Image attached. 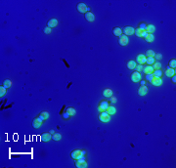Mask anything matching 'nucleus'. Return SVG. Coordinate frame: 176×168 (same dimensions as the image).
Segmentation results:
<instances>
[{
	"instance_id": "f257e3e1",
	"label": "nucleus",
	"mask_w": 176,
	"mask_h": 168,
	"mask_svg": "<svg viewBox=\"0 0 176 168\" xmlns=\"http://www.w3.org/2000/svg\"><path fill=\"white\" fill-rule=\"evenodd\" d=\"M84 154H85V152L84 151H80V150H75V151H74L73 152L70 153V156H71V157H73L74 159H75V160H77V159H79V158H81Z\"/></svg>"
},
{
	"instance_id": "f03ea898",
	"label": "nucleus",
	"mask_w": 176,
	"mask_h": 168,
	"mask_svg": "<svg viewBox=\"0 0 176 168\" xmlns=\"http://www.w3.org/2000/svg\"><path fill=\"white\" fill-rule=\"evenodd\" d=\"M99 119H100V121L104 122V123H107V122H109L110 119H111V115L107 112H100Z\"/></svg>"
},
{
	"instance_id": "7ed1b4c3",
	"label": "nucleus",
	"mask_w": 176,
	"mask_h": 168,
	"mask_svg": "<svg viewBox=\"0 0 176 168\" xmlns=\"http://www.w3.org/2000/svg\"><path fill=\"white\" fill-rule=\"evenodd\" d=\"M75 166H76L77 168H86V167H87V162H86L85 158H84V156H83L81 158H79V159L76 160Z\"/></svg>"
},
{
	"instance_id": "20e7f679",
	"label": "nucleus",
	"mask_w": 176,
	"mask_h": 168,
	"mask_svg": "<svg viewBox=\"0 0 176 168\" xmlns=\"http://www.w3.org/2000/svg\"><path fill=\"white\" fill-rule=\"evenodd\" d=\"M77 11L80 12V13H84V14H86V13L89 12V8L84 3H78L77 4Z\"/></svg>"
},
{
	"instance_id": "39448f33",
	"label": "nucleus",
	"mask_w": 176,
	"mask_h": 168,
	"mask_svg": "<svg viewBox=\"0 0 176 168\" xmlns=\"http://www.w3.org/2000/svg\"><path fill=\"white\" fill-rule=\"evenodd\" d=\"M146 60H147V57L145 56V55H143V54H139L138 56L136 57V63L138 64H146Z\"/></svg>"
},
{
	"instance_id": "423d86ee",
	"label": "nucleus",
	"mask_w": 176,
	"mask_h": 168,
	"mask_svg": "<svg viewBox=\"0 0 176 168\" xmlns=\"http://www.w3.org/2000/svg\"><path fill=\"white\" fill-rule=\"evenodd\" d=\"M129 42V39H128V37L124 34H121L119 38V43L121 45V46H126V45L128 44Z\"/></svg>"
},
{
	"instance_id": "0eeeda50",
	"label": "nucleus",
	"mask_w": 176,
	"mask_h": 168,
	"mask_svg": "<svg viewBox=\"0 0 176 168\" xmlns=\"http://www.w3.org/2000/svg\"><path fill=\"white\" fill-rule=\"evenodd\" d=\"M123 34L126 35V36H129V35H133L134 32H135V28H133L132 27H125L122 30Z\"/></svg>"
},
{
	"instance_id": "6e6552de",
	"label": "nucleus",
	"mask_w": 176,
	"mask_h": 168,
	"mask_svg": "<svg viewBox=\"0 0 176 168\" xmlns=\"http://www.w3.org/2000/svg\"><path fill=\"white\" fill-rule=\"evenodd\" d=\"M42 121H43V119L40 117V116L37 117V118H34L33 121H32V126H33V128H39L42 125Z\"/></svg>"
},
{
	"instance_id": "1a4fd4ad",
	"label": "nucleus",
	"mask_w": 176,
	"mask_h": 168,
	"mask_svg": "<svg viewBox=\"0 0 176 168\" xmlns=\"http://www.w3.org/2000/svg\"><path fill=\"white\" fill-rule=\"evenodd\" d=\"M108 108H109V103L106 102V101H103V102H101V104H100L99 108H98V111H99L100 112H106Z\"/></svg>"
},
{
	"instance_id": "9d476101",
	"label": "nucleus",
	"mask_w": 176,
	"mask_h": 168,
	"mask_svg": "<svg viewBox=\"0 0 176 168\" xmlns=\"http://www.w3.org/2000/svg\"><path fill=\"white\" fill-rule=\"evenodd\" d=\"M131 80L133 81V82H139L140 80H141V73L140 72H133L132 74H131Z\"/></svg>"
},
{
	"instance_id": "9b49d317",
	"label": "nucleus",
	"mask_w": 176,
	"mask_h": 168,
	"mask_svg": "<svg viewBox=\"0 0 176 168\" xmlns=\"http://www.w3.org/2000/svg\"><path fill=\"white\" fill-rule=\"evenodd\" d=\"M147 93H148V88H147L146 85H143V86H141V87L138 89V94H139L140 96H145Z\"/></svg>"
},
{
	"instance_id": "f8f14e48",
	"label": "nucleus",
	"mask_w": 176,
	"mask_h": 168,
	"mask_svg": "<svg viewBox=\"0 0 176 168\" xmlns=\"http://www.w3.org/2000/svg\"><path fill=\"white\" fill-rule=\"evenodd\" d=\"M51 139H52V134L51 133H43L41 135V141H43V142H48Z\"/></svg>"
},
{
	"instance_id": "ddd939ff",
	"label": "nucleus",
	"mask_w": 176,
	"mask_h": 168,
	"mask_svg": "<svg viewBox=\"0 0 176 168\" xmlns=\"http://www.w3.org/2000/svg\"><path fill=\"white\" fill-rule=\"evenodd\" d=\"M57 24H58V21H57V19H51V20H49L48 24H47V27L52 28H55L57 27Z\"/></svg>"
},
{
	"instance_id": "4468645a",
	"label": "nucleus",
	"mask_w": 176,
	"mask_h": 168,
	"mask_svg": "<svg viewBox=\"0 0 176 168\" xmlns=\"http://www.w3.org/2000/svg\"><path fill=\"white\" fill-rule=\"evenodd\" d=\"M154 70H155V69L152 68V66H147V67H144V68H143V72H144L145 74L153 73Z\"/></svg>"
},
{
	"instance_id": "2eb2a0df",
	"label": "nucleus",
	"mask_w": 176,
	"mask_h": 168,
	"mask_svg": "<svg viewBox=\"0 0 176 168\" xmlns=\"http://www.w3.org/2000/svg\"><path fill=\"white\" fill-rule=\"evenodd\" d=\"M156 30V27L154 24H147V28H146V31L148 32L149 34H153Z\"/></svg>"
},
{
	"instance_id": "dca6fc26",
	"label": "nucleus",
	"mask_w": 176,
	"mask_h": 168,
	"mask_svg": "<svg viewBox=\"0 0 176 168\" xmlns=\"http://www.w3.org/2000/svg\"><path fill=\"white\" fill-rule=\"evenodd\" d=\"M85 19H86L88 22H94L95 16H94V14H92L91 12H88V13H86V14H85Z\"/></svg>"
},
{
	"instance_id": "f3484780",
	"label": "nucleus",
	"mask_w": 176,
	"mask_h": 168,
	"mask_svg": "<svg viewBox=\"0 0 176 168\" xmlns=\"http://www.w3.org/2000/svg\"><path fill=\"white\" fill-rule=\"evenodd\" d=\"M151 83L153 84L154 86H160L161 84H162V79L161 78H154Z\"/></svg>"
},
{
	"instance_id": "a211bd4d",
	"label": "nucleus",
	"mask_w": 176,
	"mask_h": 168,
	"mask_svg": "<svg viewBox=\"0 0 176 168\" xmlns=\"http://www.w3.org/2000/svg\"><path fill=\"white\" fill-rule=\"evenodd\" d=\"M103 96L106 97V98H111L113 96V91L111 89H105L103 91Z\"/></svg>"
},
{
	"instance_id": "6ab92c4d",
	"label": "nucleus",
	"mask_w": 176,
	"mask_h": 168,
	"mask_svg": "<svg viewBox=\"0 0 176 168\" xmlns=\"http://www.w3.org/2000/svg\"><path fill=\"white\" fill-rule=\"evenodd\" d=\"M153 75L155 78H161V75H162L161 69H155L153 72Z\"/></svg>"
},
{
	"instance_id": "aec40b11",
	"label": "nucleus",
	"mask_w": 176,
	"mask_h": 168,
	"mask_svg": "<svg viewBox=\"0 0 176 168\" xmlns=\"http://www.w3.org/2000/svg\"><path fill=\"white\" fill-rule=\"evenodd\" d=\"M165 75H166V76H169V77H171V76L175 75V69H174V68H168L165 70Z\"/></svg>"
},
{
	"instance_id": "412c9836",
	"label": "nucleus",
	"mask_w": 176,
	"mask_h": 168,
	"mask_svg": "<svg viewBox=\"0 0 176 168\" xmlns=\"http://www.w3.org/2000/svg\"><path fill=\"white\" fill-rule=\"evenodd\" d=\"M106 112H107L110 115H113V114H115V113L116 112V109H115V108L113 107V106H109V108H107Z\"/></svg>"
},
{
	"instance_id": "4be33fe9",
	"label": "nucleus",
	"mask_w": 176,
	"mask_h": 168,
	"mask_svg": "<svg viewBox=\"0 0 176 168\" xmlns=\"http://www.w3.org/2000/svg\"><path fill=\"white\" fill-rule=\"evenodd\" d=\"M137 66V63L135 61H129L127 63V68L129 69H135V67Z\"/></svg>"
},
{
	"instance_id": "5701e85b",
	"label": "nucleus",
	"mask_w": 176,
	"mask_h": 168,
	"mask_svg": "<svg viewBox=\"0 0 176 168\" xmlns=\"http://www.w3.org/2000/svg\"><path fill=\"white\" fill-rule=\"evenodd\" d=\"M113 32H114V34H115V36H119H119L122 34V29L119 28H115L114 30H113Z\"/></svg>"
},
{
	"instance_id": "b1692460",
	"label": "nucleus",
	"mask_w": 176,
	"mask_h": 168,
	"mask_svg": "<svg viewBox=\"0 0 176 168\" xmlns=\"http://www.w3.org/2000/svg\"><path fill=\"white\" fill-rule=\"evenodd\" d=\"M49 112H42L41 113H40V117L43 119V120H46V119H48L49 118Z\"/></svg>"
},
{
	"instance_id": "393cba45",
	"label": "nucleus",
	"mask_w": 176,
	"mask_h": 168,
	"mask_svg": "<svg viewBox=\"0 0 176 168\" xmlns=\"http://www.w3.org/2000/svg\"><path fill=\"white\" fill-rule=\"evenodd\" d=\"M155 59L154 57H147V60H146V64H148V66H152V64L155 63Z\"/></svg>"
},
{
	"instance_id": "a878e982",
	"label": "nucleus",
	"mask_w": 176,
	"mask_h": 168,
	"mask_svg": "<svg viewBox=\"0 0 176 168\" xmlns=\"http://www.w3.org/2000/svg\"><path fill=\"white\" fill-rule=\"evenodd\" d=\"M52 139L54 141H60L62 139V135L60 133H54L53 136H52Z\"/></svg>"
},
{
	"instance_id": "bb28decb",
	"label": "nucleus",
	"mask_w": 176,
	"mask_h": 168,
	"mask_svg": "<svg viewBox=\"0 0 176 168\" xmlns=\"http://www.w3.org/2000/svg\"><path fill=\"white\" fill-rule=\"evenodd\" d=\"M152 68H154V69H160V68H161V64L160 63V62H155L153 64H152Z\"/></svg>"
},
{
	"instance_id": "cd10ccee",
	"label": "nucleus",
	"mask_w": 176,
	"mask_h": 168,
	"mask_svg": "<svg viewBox=\"0 0 176 168\" xmlns=\"http://www.w3.org/2000/svg\"><path fill=\"white\" fill-rule=\"evenodd\" d=\"M145 40H146L147 42H149V43L153 42V41L155 40V36H154V34H148V36L145 38Z\"/></svg>"
},
{
	"instance_id": "c85d7f7f",
	"label": "nucleus",
	"mask_w": 176,
	"mask_h": 168,
	"mask_svg": "<svg viewBox=\"0 0 176 168\" xmlns=\"http://www.w3.org/2000/svg\"><path fill=\"white\" fill-rule=\"evenodd\" d=\"M11 85H12V82H11L9 79H6V80L3 82V86H4L5 88H10Z\"/></svg>"
},
{
	"instance_id": "c756f323",
	"label": "nucleus",
	"mask_w": 176,
	"mask_h": 168,
	"mask_svg": "<svg viewBox=\"0 0 176 168\" xmlns=\"http://www.w3.org/2000/svg\"><path fill=\"white\" fill-rule=\"evenodd\" d=\"M67 112H69L70 116H71V115H74V114H75V109H74V108H67Z\"/></svg>"
},
{
	"instance_id": "7c9ffc66",
	"label": "nucleus",
	"mask_w": 176,
	"mask_h": 168,
	"mask_svg": "<svg viewBox=\"0 0 176 168\" xmlns=\"http://www.w3.org/2000/svg\"><path fill=\"white\" fill-rule=\"evenodd\" d=\"M155 54H156V53L154 52L153 50H148L147 52H146V55H145V56H146V57H154Z\"/></svg>"
},
{
	"instance_id": "2f4dec72",
	"label": "nucleus",
	"mask_w": 176,
	"mask_h": 168,
	"mask_svg": "<svg viewBox=\"0 0 176 168\" xmlns=\"http://www.w3.org/2000/svg\"><path fill=\"white\" fill-rule=\"evenodd\" d=\"M161 58H162V55H161L160 53H156L155 56H154L155 61H160V60L161 59Z\"/></svg>"
},
{
	"instance_id": "473e14b6",
	"label": "nucleus",
	"mask_w": 176,
	"mask_h": 168,
	"mask_svg": "<svg viewBox=\"0 0 176 168\" xmlns=\"http://www.w3.org/2000/svg\"><path fill=\"white\" fill-rule=\"evenodd\" d=\"M169 68H176V60H171L169 62Z\"/></svg>"
},
{
	"instance_id": "72a5a7b5",
	"label": "nucleus",
	"mask_w": 176,
	"mask_h": 168,
	"mask_svg": "<svg viewBox=\"0 0 176 168\" xmlns=\"http://www.w3.org/2000/svg\"><path fill=\"white\" fill-rule=\"evenodd\" d=\"M6 94V88L2 85L1 87H0V97H2V96H4Z\"/></svg>"
},
{
	"instance_id": "f704fd0d",
	"label": "nucleus",
	"mask_w": 176,
	"mask_h": 168,
	"mask_svg": "<svg viewBox=\"0 0 176 168\" xmlns=\"http://www.w3.org/2000/svg\"><path fill=\"white\" fill-rule=\"evenodd\" d=\"M155 78V77H154V75H153V73H150V74H146V79L148 80V81H150V82H151L153 79Z\"/></svg>"
},
{
	"instance_id": "c9c22d12",
	"label": "nucleus",
	"mask_w": 176,
	"mask_h": 168,
	"mask_svg": "<svg viewBox=\"0 0 176 168\" xmlns=\"http://www.w3.org/2000/svg\"><path fill=\"white\" fill-rule=\"evenodd\" d=\"M134 33H135L137 36H138V37H141V36H142V30H141L140 28H136Z\"/></svg>"
},
{
	"instance_id": "e433bc0d",
	"label": "nucleus",
	"mask_w": 176,
	"mask_h": 168,
	"mask_svg": "<svg viewBox=\"0 0 176 168\" xmlns=\"http://www.w3.org/2000/svg\"><path fill=\"white\" fill-rule=\"evenodd\" d=\"M141 70H143V66H142V64H137V66L135 67V72H140Z\"/></svg>"
},
{
	"instance_id": "4c0bfd02",
	"label": "nucleus",
	"mask_w": 176,
	"mask_h": 168,
	"mask_svg": "<svg viewBox=\"0 0 176 168\" xmlns=\"http://www.w3.org/2000/svg\"><path fill=\"white\" fill-rule=\"evenodd\" d=\"M146 28H147V24H144V23H142V24H140V25H139L138 28H140L142 31H144V30H146Z\"/></svg>"
},
{
	"instance_id": "58836bf2",
	"label": "nucleus",
	"mask_w": 176,
	"mask_h": 168,
	"mask_svg": "<svg viewBox=\"0 0 176 168\" xmlns=\"http://www.w3.org/2000/svg\"><path fill=\"white\" fill-rule=\"evenodd\" d=\"M44 33H46V34L51 33V28H48V27H46V28H44Z\"/></svg>"
},
{
	"instance_id": "ea45409f",
	"label": "nucleus",
	"mask_w": 176,
	"mask_h": 168,
	"mask_svg": "<svg viewBox=\"0 0 176 168\" xmlns=\"http://www.w3.org/2000/svg\"><path fill=\"white\" fill-rule=\"evenodd\" d=\"M148 34H149L148 32H147L146 30H144V31H142V36H141V37H144V38H146V37L148 36Z\"/></svg>"
},
{
	"instance_id": "a19ab883",
	"label": "nucleus",
	"mask_w": 176,
	"mask_h": 168,
	"mask_svg": "<svg viewBox=\"0 0 176 168\" xmlns=\"http://www.w3.org/2000/svg\"><path fill=\"white\" fill-rule=\"evenodd\" d=\"M70 115L69 112H66V113H64V114H63V117H64L65 119H68V118L70 117Z\"/></svg>"
},
{
	"instance_id": "79ce46f5",
	"label": "nucleus",
	"mask_w": 176,
	"mask_h": 168,
	"mask_svg": "<svg viewBox=\"0 0 176 168\" xmlns=\"http://www.w3.org/2000/svg\"><path fill=\"white\" fill-rule=\"evenodd\" d=\"M171 77H172V81L175 83V82H176V77H175V75H173V76H171Z\"/></svg>"
},
{
	"instance_id": "37998d69",
	"label": "nucleus",
	"mask_w": 176,
	"mask_h": 168,
	"mask_svg": "<svg viewBox=\"0 0 176 168\" xmlns=\"http://www.w3.org/2000/svg\"><path fill=\"white\" fill-rule=\"evenodd\" d=\"M111 101H112V102H114V103H115V102L116 101V99H115V98H113V99H112V100H111Z\"/></svg>"
},
{
	"instance_id": "c03bdc74",
	"label": "nucleus",
	"mask_w": 176,
	"mask_h": 168,
	"mask_svg": "<svg viewBox=\"0 0 176 168\" xmlns=\"http://www.w3.org/2000/svg\"><path fill=\"white\" fill-rule=\"evenodd\" d=\"M143 85H145V81H142L141 82V86H143Z\"/></svg>"
},
{
	"instance_id": "a18cd8bd",
	"label": "nucleus",
	"mask_w": 176,
	"mask_h": 168,
	"mask_svg": "<svg viewBox=\"0 0 176 168\" xmlns=\"http://www.w3.org/2000/svg\"><path fill=\"white\" fill-rule=\"evenodd\" d=\"M50 133H51L52 135H53V134H54V130H50Z\"/></svg>"
}]
</instances>
